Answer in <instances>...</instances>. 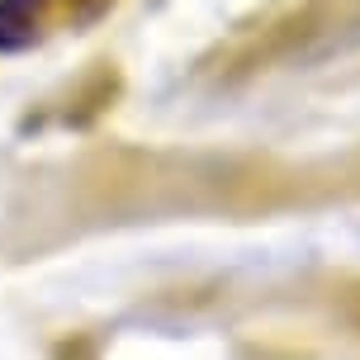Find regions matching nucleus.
<instances>
[{
  "instance_id": "obj_1",
  "label": "nucleus",
  "mask_w": 360,
  "mask_h": 360,
  "mask_svg": "<svg viewBox=\"0 0 360 360\" xmlns=\"http://www.w3.org/2000/svg\"><path fill=\"white\" fill-rule=\"evenodd\" d=\"M105 5V0H90ZM67 15H76V0H0V53L34 43L43 29L62 24Z\"/></svg>"
}]
</instances>
